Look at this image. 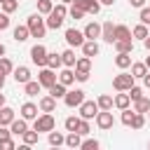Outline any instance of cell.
<instances>
[{
  "label": "cell",
  "mask_w": 150,
  "mask_h": 150,
  "mask_svg": "<svg viewBox=\"0 0 150 150\" xmlns=\"http://www.w3.org/2000/svg\"><path fill=\"white\" fill-rule=\"evenodd\" d=\"M143 82H145V87H148V89H150V70H148V73H145V75H143Z\"/></svg>",
  "instance_id": "cell-54"
},
{
  "label": "cell",
  "mask_w": 150,
  "mask_h": 150,
  "mask_svg": "<svg viewBox=\"0 0 150 150\" xmlns=\"http://www.w3.org/2000/svg\"><path fill=\"white\" fill-rule=\"evenodd\" d=\"M89 68H91V59H89V56H82V59L75 61V70H80V73H89Z\"/></svg>",
  "instance_id": "cell-24"
},
{
  "label": "cell",
  "mask_w": 150,
  "mask_h": 150,
  "mask_svg": "<svg viewBox=\"0 0 150 150\" xmlns=\"http://www.w3.org/2000/svg\"><path fill=\"white\" fill-rule=\"evenodd\" d=\"M98 2H101V5H112L115 0H98Z\"/></svg>",
  "instance_id": "cell-57"
},
{
  "label": "cell",
  "mask_w": 150,
  "mask_h": 150,
  "mask_svg": "<svg viewBox=\"0 0 150 150\" xmlns=\"http://www.w3.org/2000/svg\"><path fill=\"white\" fill-rule=\"evenodd\" d=\"M56 82H61V84H66V87H68V84H73V82H75V73L66 68V70H61V73H59V80H56Z\"/></svg>",
  "instance_id": "cell-20"
},
{
  "label": "cell",
  "mask_w": 150,
  "mask_h": 150,
  "mask_svg": "<svg viewBox=\"0 0 150 150\" xmlns=\"http://www.w3.org/2000/svg\"><path fill=\"white\" fill-rule=\"evenodd\" d=\"M73 5L82 12H91V14H98L101 12V2L98 0H73Z\"/></svg>",
  "instance_id": "cell-7"
},
{
  "label": "cell",
  "mask_w": 150,
  "mask_h": 150,
  "mask_svg": "<svg viewBox=\"0 0 150 150\" xmlns=\"http://www.w3.org/2000/svg\"><path fill=\"white\" fill-rule=\"evenodd\" d=\"M98 110H110L115 103H112V96H108V94H103V96H98Z\"/></svg>",
  "instance_id": "cell-29"
},
{
  "label": "cell",
  "mask_w": 150,
  "mask_h": 150,
  "mask_svg": "<svg viewBox=\"0 0 150 150\" xmlns=\"http://www.w3.org/2000/svg\"><path fill=\"white\" fill-rule=\"evenodd\" d=\"M148 73V66L145 63H131V75L134 77H143Z\"/></svg>",
  "instance_id": "cell-33"
},
{
  "label": "cell",
  "mask_w": 150,
  "mask_h": 150,
  "mask_svg": "<svg viewBox=\"0 0 150 150\" xmlns=\"http://www.w3.org/2000/svg\"><path fill=\"white\" fill-rule=\"evenodd\" d=\"M5 105V94H0V108Z\"/></svg>",
  "instance_id": "cell-58"
},
{
  "label": "cell",
  "mask_w": 150,
  "mask_h": 150,
  "mask_svg": "<svg viewBox=\"0 0 150 150\" xmlns=\"http://www.w3.org/2000/svg\"><path fill=\"white\" fill-rule=\"evenodd\" d=\"M30 61H33L35 66H47V49H45L42 45H35V47L30 49Z\"/></svg>",
  "instance_id": "cell-8"
},
{
  "label": "cell",
  "mask_w": 150,
  "mask_h": 150,
  "mask_svg": "<svg viewBox=\"0 0 150 150\" xmlns=\"http://www.w3.org/2000/svg\"><path fill=\"white\" fill-rule=\"evenodd\" d=\"M84 38H89V40H96V38H101V26L96 23V21H91V23H87L84 26Z\"/></svg>",
  "instance_id": "cell-13"
},
{
  "label": "cell",
  "mask_w": 150,
  "mask_h": 150,
  "mask_svg": "<svg viewBox=\"0 0 150 150\" xmlns=\"http://www.w3.org/2000/svg\"><path fill=\"white\" fill-rule=\"evenodd\" d=\"M131 35L138 38V40H145V38H148V26H145V23H138V26L131 30Z\"/></svg>",
  "instance_id": "cell-32"
},
{
  "label": "cell",
  "mask_w": 150,
  "mask_h": 150,
  "mask_svg": "<svg viewBox=\"0 0 150 150\" xmlns=\"http://www.w3.org/2000/svg\"><path fill=\"white\" fill-rule=\"evenodd\" d=\"M96 124H98V129H112V124H115V120H112V112H110V110L96 112Z\"/></svg>",
  "instance_id": "cell-10"
},
{
  "label": "cell",
  "mask_w": 150,
  "mask_h": 150,
  "mask_svg": "<svg viewBox=\"0 0 150 150\" xmlns=\"http://www.w3.org/2000/svg\"><path fill=\"white\" fill-rule=\"evenodd\" d=\"M28 35H30V33H28V26H16V28H14V40H16V42H26Z\"/></svg>",
  "instance_id": "cell-22"
},
{
  "label": "cell",
  "mask_w": 150,
  "mask_h": 150,
  "mask_svg": "<svg viewBox=\"0 0 150 150\" xmlns=\"http://www.w3.org/2000/svg\"><path fill=\"white\" fill-rule=\"evenodd\" d=\"M52 16H56V19H63L66 14H68V9H66V5L61 2V5H56V7H52V12H49Z\"/></svg>",
  "instance_id": "cell-37"
},
{
  "label": "cell",
  "mask_w": 150,
  "mask_h": 150,
  "mask_svg": "<svg viewBox=\"0 0 150 150\" xmlns=\"http://www.w3.org/2000/svg\"><path fill=\"white\" fill-rule=\"evenodd\" d=\"M96 112H98L96 101H82L80 103V117L82 120H91V117H96Z\"/></svg>",
  "instance_id": "cell-5"
},
{
  "label": "cell",
  "mask_w": 150,
  "mask_h": 150,
  "mask_svg": "<svg viewBox=\"0 0 150 150\" xmlns=\"http://www.w3.org/2000/svg\"><path fill=\"white\" fill-rule=\"evenodd\" d=\"M145 66H148V70H150V56H148V59H145Z\"/></svg>",
  "instance_id": "cell-60"
},
{
  "label": "cell",
  "mask_w": 150,
  "mask_h": 150,
  "mask_svg": "<svg viewBox=\"0 0 150 150\" xmlns=\"http://www.w3.org/2000/svg\"><path fill=\"white\" fill-rule=\"evenodd\" d=\"M2 54H5V45L0 42V56H2Z\"/></svg>",
  "instance_id": "cell-59"
},
{
  "label": "cell",
  "mask_w": 150,
  "mask_h": 150,
  "mask_svg": "<svg viewBox=\"0 0 150 150\" xmlns=\"http://www.w3.org/2000/svg\"><path fill=\"white\" fill-rule=\"evenodd\" d=\"M12 73H14V80H16L19 84H26V82L30 80V70H28L26 66H19V68H14Z\"/></svg>",
  "instance_id": "cell-14"
},
{
  "label": "cell",
  "mask_w": 150,
  "mask_h": 150,
  "mask_svg": "<svg viewBox=\"0 0 150 150\" xmlns=\"http://www.w3.org/2000/svg\"><path fill=\"white\" fill-rule=\"evenodd\" d=\"M75 131H77V134H80V136H87V134H89V131H91V129H89V122H87V120H82V117H80V122H77V129H75Z\"/></svg>",
  "instance_id": "cell-43"
},
{
  "label": "cell",
  "mask_w": 150,
  "mask_h": 150,
  "mask_svg": "<svg viewBox=\"0 0 150 150\" xmlns=\"http://www.w3.org/2000/svg\"><path fill=\"white\" fill-rule=\"evenodd\" d=\"M63 141H66V136L63 134H59V131H49V145H63Z\"/></svg>",
  "instance_id": "cell-35"
},
{
  "label": "cell",
  "mask_w": 150,
  "mask_h": 150,
  "mask_svg": "<svg viewBox=\"0 0 150 150\" xmlns=\"http://www.w3.org/2000/svg\"><path fill=\"white\" fill-rule=\"evenodd\" d=\"M129 2H131L134 7H143V5H145V0H129Z\"/></svg>",
  "instance_id": "cell-53"
},
{
  "label": "cell",
  "mask_w": 150,
  "mask_h": 150,
  "mask_svg": "<svg viewBox=\"0 0 150 150\" xmlns=\"http://www.w3.org/2000/svg\"><path fill=\"white\" fill-rule=\"evenodd\" d=\"M49 96H54V98H63V96H66V84L54 82V84L49 87Z\"/></svg>",
  "instance_id": "cell-21"
},
{
  "label": "cell",
  "mask_w": 150,
  "mask_h": 150,
  "mask_svg": "<svg viewBox=\"0 0 150 150\" xmlns=\"http://www.w3.org/2000/svg\"><path fill=\"white\" fill-rule=\"evenodd\" d=\"M66 42H68L70 47H82L84 33H80V30H75V28H68V30H66Z\"/></svg>",
  "instance_id": "cell-9"
},
{
  "label": "cell",
  "mask_w": 150,
  "mask_h": 150,
  "mask_svg": "<svg viewBox=\"0 0 150 150\" xmlns=\"http://www.w3.org/2000/svg\"><path fill=\"white\" fill-rule=\"evenodd\" d=\"M23 87H26V96H38L40 89H42V84H40V82H33V80H28Z\"/></svg>",
  "instance_id": "cell-25"
},
{
  "label": "cell",
  "mask_w": 150,
  "mask_h": 150,
  "mask_svg": "<svg viewBox=\"0 0 150 150\" xmlns=\"http://www.w3.org/2000/svg\"><path fill=\"white\" fill-rule=\"evenodd\" d=\"M75 61H77V56H75V52H73V49H66V52L61 54V63H63V66H68V68H70V66H75Z\"/></svg>",
  "instance_id": "cell-23"
},
{
  "label": "cell",
  "mask_w": 150,
  "mask_h": 150,
  "mask_svg": "<svg viewBox=\"0 0 150 150\" xmlns=\"http://www.w3.org/2000/svg\"><path fill=\"white\" fill-rule=\"evenodd\" d=\"M82 54L89 56V59L96 56V54H98V45H96V40H84V42H82Z\"/></svg>",
  "instance_id": "cell-15"
},
{
  "label": "cell",
  "mask_w": 150,
  "mask_h": 150,
  "mask_svg": "<svg viewBox=\"0 0 150 150\" xmlns=\"http://www.w3.org/2000/svg\"><path fill=\"white\" fill-rule=\"evenodd\" d=\"M61 23H63V19H56V16H52V14H49V19H47V23H45V26L56 30V28H61Z\"/></svg>",
  "instance_id": "cell-44"
},
{
  "label": "cell",
  "mask_w": 150,
  "mask_h": 150,
  "mask_svg": "<svg viewBox=\"0 0 150 150\" xmlns=\"http://www.w3.org/2000/svg\"><path fill=\"white\" fill-rule=\"evenodd\" d=\"M134 112H136V110L124 108V110H122V124H127V127H129V124H131V120H134Z\"/></svg>",
  "instance_id": "cell-45"
},
{
  "label": "cell",
  "mask_w": 150,
  "mask_h": 150,
  "mask_svg": "<svg viewBox=\"0 0 150 150\" xmlns=\"http://www.w3.org/2000/svg\"><path fill=\"white\" fill-rule=\"evenodd\" d=\"M38 136H40V134H38L35 129H33V131L26 129V131H23V143H26V145H35V143H38Z\"/></svg>",
  "instance_id": "cell-34"
},
{
  "label": "cell",
  "mask_w": 150,
  "mask_h": 150,
  "mask_svg": "<svg viewBox=\"0 0 150 150\" xmlns=\"http://www.w3.org/2000/svg\"><path fill=\"white\" fill-rule=\"evenodd\" d=\"M68 14H70V16H73V19H75V21H77V19H82V16H84V12H82V9H77V7H75V5H73V7H70V12H68Z\"/></svg>",
  "instance_id": "cell-49"
},
{
  "label": "cell",
  "mask_w": 150,
  "mask_h": 150,
  "mask_svg": "<svg viewBox=\"0 0 150 150\" xmlns=\"http://www.w3.org/2000/svg\"><path fill=\"white\" fill-rule=\"evenodd\" d=\"M7 26H9V14L2 12V14H0V30H5Z\"/></svg>",
  "instance_id": "cell-50"
},
{
  "label": "cell",
  "mask_w": 150,
  "mask_h": 150,
  "mask_svg": "<svg viewBox=\"0 0 150 150\" xmlns=\"http://www.w3.org/2000/svg\"><path fill=\"white\" fill-rule=\"evenodd\" d=\"M21 117L23 120H35L38 117V105L35 103H23L21 105Z\"/></svg>",
  "instance_id": "cell-16"
},
{
  "label": "cell",
  "mask_w": 150,
  "mask_h": 150,
  "mask_svg": "<svg viewBox=\"0 0 150 150\" xmlns=\"http://www.w3.org/2000/svg\"><path fill=\"white\" fill-rule=\"evenodd\" d=\"M59 66H61V54H49V52H47V68L56 70Z\"/></svg>",
  "instance_id": "cell-31"
},
{
  "label": "cell",
  "mask_w": 150,
  "mask_h": 150,
  "mask_svg": "<svg viewBox=\"0 0 150 150\" xmlns=\"http://www.w3.org/2000/svg\"><path fill=\"white\" fill-rule=\"evenodd\" d=\"M61 2H63V5H68V2H73V0H61Z\"/></svg>",
  "instance_id": "cell-61"
},
{
  "label": "cell",
  "mask_w": 150,
  "mask_h": 150,
  "mask_svg": "<svg viewBox=\"0 0 150 150\" xmlns=\"http://www.w3.org/2000/svg\"><path fill=\"white\" fill-rule=\"evenodd\" d=\"M16 9H19V2H16V0H2V12L12 14V12H16Z\"/></svg>",
  "instance_id": "cell-39"
},
{
  "label": "cell",
  "mask_w": 150,
  "mask_h": 150,
  "mask_svg": "<svg viewBox=\"0 0 150 150\" xmlns=\"http://www.w3.org/2000/svg\"><path fill=\"white\" fill-rule=\"evenodd\" d=\"M26 26H28L30 38H45V33H47V26H45V21H42L40 12H38V14H30V16H28V21H26Z\"/></svg>",
  "instance_id": "cell-1"
},
{
  "label": "cell",
  "mask_w": 150,
  "mask_h": 150,
  "mask_svg": "<svg viewBox=\"0 0 150 150\" xmlns=\"http://www.w3.org/2000/svg\"><path fill=\"white\" fill-rule=\"evenodd\" d=\"M115 47H117V52H127V54L134 52V42L131 40H115Z\"/></svg>",
  "instance_id": "cell-28"
},
{
  "label": "cell",
  "mask_w": 150,
  "mask_h": 150,
  "mask_svg": "<svg viewBox=\"0 0 150 150\" xmlns=\"http://www.w3.org/2000/svg\"><path fill=\"white\" fill-rule=\"evenodd\" d=\"M101 38L105 40V42H115V26H112V21H105L103 26H101Z\"/></svg>",
  "instance_id": "cell-11"
},
{
  "label": "cell",
  "mask_w": 150,
  "mask_h": 150,
  "mask_svg": "<svg viewBox=\"0 0 150 150\" xmlns=\"http://www.w3.org/2000/svg\"><path fill=\"white\" fill-rule=\"evenodd\" d=\"M134 75L131 73H120V75H115V80H112V87L117 89V91H127L131 84H134Z\"/></svg>",
  "instance_id": "cell-3"
},
{
  "label": "cell",
  "mask_w": 150,
  "mask_h": 150,
  "mask_svg": "<svg viewBox=\"0 0 150 150\" xmlns=\"http://www.w3.org/2000/svg\"><path fill=\"white\" fill-rule=\"evenodd\" d=\"M115 66L117 68H129L131 66V54H127V52H117V56H115Z\"/></svg>",
  "instance_id": "cell-17"
},
{
  "label": "cell",
  "mask_w": 150,
  "mask_h": 150,
  "mask_svg": "<svg viewBox=\"0 0 150 150\" xmlns=\"http://www.w3.org/2000/svg\"><path fill=\"white\" fill-rule=\"evenodd\" d=\"M84 101V91L82 89H73V91H66V96H63V103L68 105V108H80V103Z\"/></svg>",
  "instance_id": "cell-4"
},
{
  "label": "cell",
  "mask_w": 150,
  "mask_h": 150,
  "mask_svg": "<svg viewBox=\"0 0 150 150\" xmlns=\"http://www.w3.org/2000/svg\"><path fill=\"white\" fill-rule=\"evenodd\" d=\"M63 143H66L68 148H80V143H82V141H80V134H77V131H70V134L66 136V141H63Z\"/></svg>",
  "instance_id": "cell-30"
},
{
  "label": "cell",
  "mask_w": 150,
  "mask_h": 150,
  "mask_svg": "<svg viewBox=\"0 0 150 150\" xmlns=\"http://www.w3.org/2000/svg\"><path fill=\"white\" fill-rule=\"evenodd\" d=\"M0 148H2V150H14V141H12V138H7V141H0Z\"/></svg>",
  "instance_id": "cell-51"
},
{
  "label": "cell",
  "mask_w": 150,
  "mask_h": 150,
  "mask_svg": "<svg viewBox=\"0 0 150 150\" xmlns=\"http://www.w3.org/2000/svg\"><path fill=\"white\" fill-rule=\"evenodd\" d=\"M80 148H82V150H96V148H98V141H94V138L82 141V143H80Z\"/></svg>",
  "instance_id": "cell-47"
},
{
  "label": "cell",
  "mask_w": 150,
  "mask_h": 150,
  "mask_svg": "<svg viewBox=\"0 0 150 150\" xmlns=\"http://www.w3.org/2000/svg\"><path fill=\"white\" fill-rule=\"evenodd\" d=\"M112 103L120 108V110H124V108H129V103H131V98H129V94H117L115 98H112Z\"/></svg>",
  "instance_id": "cell-26"
},
{
  "label": "cell",
  "mask_w": 150,
  "mask_h": 150,
  "mask_svg": "<svg viewBox=\"0 0 150 150\" xmlns=\"http://www.w3.org/2000/svg\"><path fill=\"white\" fill-rule=\"evenodd\" d=\"M127 94H129V98H131V101H138V98L143 96V89H141V87H134V84H131V87L127 89Z\"/></svg>",
  "instance_id": "cell-42"
},
{
  "label": "cell",
  "mask_w": 150,
  "mask_h": 150,
  "mask_svg": "<svg viewBox=\"0 0 150 150\" xmlns=\"http://www.w3.org/2000/svg\"><path fill=\"white\" fill-rule=\"evenodd\" d=\"M143 124H145V115H143V112H134V120H131V124H129V127L141 129Z\"/></svg>",
  "instance_id": "cell-38"
},
{
  "label": "cell",
  "mask_w": 150,
  "mask_h": 150,
  "mask_svg": "<svg viewBox=\"0 0 150 150\" xmlns=\"http://www.w3.org/2000/svg\"><path fill=\"white\" fill-rule=\"evenodd\" d=\"M14 70V66H12V61L9 59H5V56H0V73H5V75H9Z\"/></svg>",
  "instance_id": "cell-41"
},
{
  "label": "cell",
  "mask_w": 150,
  "mask_h": 150,
  "mask_svg": "<svg viewBox=\"0 0 150 150\" xmlns=\"http://www.w3.org/2000/svg\"><path fill=\"white\" fill-rule=\"evenodd\" d=\"M28 129V124H26V120L21 117V120H12V124H9V131L12 134H16V136H23V131Z\"/></svg>",
  "instance_id": "cell-18"
},
{
  "label": "cell",
  "mask_w": 150,
  "mask_h": 150,
  "mask_svg": "<svg viewBox=\"0 0 150 150\" xmlns=\"http://www.w3.org/2000/svg\"><path fill=\"white\" fill-rule=\"evenodd\" d=\"M38 108H40L42 112H54V110H56V98H54V96H42L40 103H38Z\"/></svg>",
  "instance_id": "cell-12"
},
{
  "label": "cell",
  "mask_w": 150,
  "mask_h": 150,
  "mask_svg": "<svg viewBox=\"0 0 150 150\" xmlns=\"http://www.w3.org/2000/svg\"><path fill=\"white\" fill-rule=\"evenodd\" d=\"M12 120H14V110L12 108H7V105H2L0 108V124H12Z\"/></svg>",
  "instance_id": "cell-19"
},
{
  "label": "cell",
  "mask_w": 150,
  "mask_h": 150,
  "mask_svg": "<svg viewBox=\"0 0 150 150\" xmlns=\"http://www.w3.org/2000/svg\"><path fill=\"white\" fill-rule=\"evenodd\" d=\"M38 82H40L42 87H47V89H49V87H52V84L56 82V73H54L52 68H47V66H42V70L38 73Z\"/></svg>",
  "instance_id": "cell-6"
},
{
  "label": "cell",
  "mask_w": 150,
  "mask_h": 150,
  "mask_svg": "<svg viewBox=\"0 0 150 150\" xmlns=\"http://www.w3.org/2000/svg\"><path fill=\"white\" fill-rule=\"evenodd\" d=\"M134 103H136V112H148V108H150V98H145V96H141Z\"/></svg>",
  "instance_id": "cell-36"
},
{
  "label": "cell",
  "mask_w": 150,
  "mask_h": 150,
  "mask_svg": "<svg viewBox=\"0 0 150 150\" xmlns=\"http://www.w3.org/2000/svg\"><path fill=\"white\" fill-rule=\"evenodd\" d=\"M143 45H145V49H148V52H150V35H148V38H145V40H143Z\"/></svg>",
  "instance_id": "cell-55"
},
{
  "label": "cell",
  "mask_w": 150,
  "mask_h": 150,
  "mask_svg": "<svg viewBox=\"0 0 150 150\" xmlns=\"http://www.w3.org/2000/svg\"><path fill=\"white\" fill-rule=\"evenodd\" d=\"M54 117H52V112H45V115H40V117H35V124H33V129L40 134V131H52L54 129Z\"/></svg>",
  "instance_id": "cell-2"
},
{
  "label": "cell",
  "mask_w": 150,
  "mask_h": 150,
  "mask_svg": "<svg viewBox=\"0 0 150 150\" xmlns=\"http://www.w3.org/2000/svg\"><path fill=\"white\" fill-rule=\"evenodd\" d=\"M115 40H131V30L127 26H115Z\"/></svg>",
  "instance_id": "cell-27"
},
{
  "label": "cell",
  "mask_w": 150,
  "mask_h": 150,
  "mask_svg": "<svg viewBox=\"0 0 150 150\" xmlns=\"http://www.w3.org/2000/svg\"><path fill=\"white\" fill-rule=\"evenodd\" d=\"M75 80H80V82H87V80H89V73H80V70H75Z\"/></svg>",
  "instance_id": "cell-52"
},
{
  "label": "cell",
  "mask_w": 150,
  "mask_h": 150,
  "mask_svg": "<svg viewBox=\"0 0 150 150\" xmlns=\"http://www.w3.org/2000/svg\"><path fill=\"white\" fill-rule=\"evenodd\" d=\"M77 122H80V120L70 115V117H66V122H63V124H66V129H68V131H75V129H77Z\"/></svg>",
  "instance_id": "cell-46"
},
{
  "label": "cell",
  "mask_w": 150,
  "mask_h": 150,
  "mask_svg": "<svg viewBox=\"0 0 150 150\" xmlns=\"http://www.w3.org/2000/svg\"><path fill=\"white\" fill-rule=\"evenodd\" d=\"M148 115H150V108H148Z\"/></svg>",
  "instance_id": "cell-62"
},
{
  "label": "cell",
  "mask_w": 150,
  "mask_h": 150,
  "mask_svg": "<svg viewBox=\"0 0 150 150\" xmlns=\"http://www.w3.org/2000/svg\"><path fill=\"white\" fill-rule=\"evenodd\" d=\"M52 7H54L52 0H38V12H40V14H49Z\"/></svg>",
  "instance_id": "cell-40"
},
{
  "label": "cell",
  "mask_w": 150,
  "mask_h": 150,
  "mask_svg": "<svg viewBox=\"0 0 150 150\" xmlns=\"http://www.w3.org/2000/svg\"><path fill=\"white\" fill-rule=\"evenodd\" d=\"M5 87V73H0V89Z\"/></svg>",
  "instance_id": "cell-56"
},
{
  "label": "cell",
  "mask_w": 150,
  "mask_h": 150,
  "mask_svg": "<svg viewBox=\"0 0 150 150\" xmlns=\"http://www.w3.org/2000/svg\"><path fill=\"white\" fill-rule=\"evenodd\" d=\"M0 5H2V0H0Z\"/></svg>",
  "instance_id": "cell-63"
},
{
  "label": "cell",
  "mask_w": 150,
  "mask_h": 150,
  "mask_svg": "<svg viewBox=\"0 0 150 150\" xmlns=\"http://www.w3.org/2000/svg\"><path fill=\"white\" fill-rule=\"evenodd\" d=\"M141 23H150V7H141Z\"/></svg>",
  "instance_id": "cell-48"
}]
</instances>
